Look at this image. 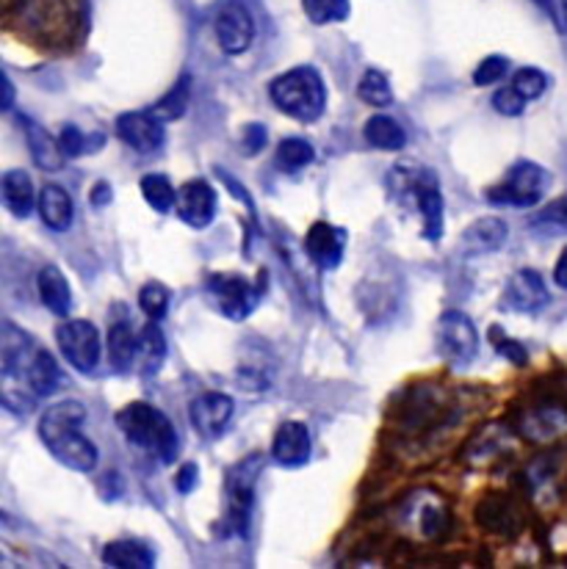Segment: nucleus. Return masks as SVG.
Masks as SVG:
<instances>
[{"instance_id":"f257e3e1","label":"nucleus","mask_w":567,"mask_h":569,"mask_svg":"<svg viewBox=\"0 0 567 569\" xmlns=\"http://www.w3.org/2000/svg\"><path fill=\"white\" fill-rule=\"evenodd\" d=\"M87 423V407L81 401L50 403L39 418V437L48 451L59 459L64 468L76 473H92L98 468V446L83 435Z\"/></svg>"},{"instance_id":"f03ea898","label":"nucleus","mask_w":567,"mask_h":569,"mask_svg":"<svg viewBox=\"0 0 567 569\" xmlns=\"http://www.w3.org/2000/svg\"><path fill=\"white\" fill-rule=\"evenodd\" d=\"M269 97L297 122H319L327 111V87L314 67H294L269 83Z\"/></svg>"},{"instance_id":"7ed1b4c3","label":"nucleus","mask_w":567,"mask_h":569,"mask_svg":"<svg viewBox=\"0 0 567 569\" xmlns=\"http://www.w3.org/2000/svg\"><path fill=\"white\" fill-rule=\"evenodd\" d=\"M117 426L133 446L156 453L161 462H175L178 457V431L169 423L167 415L156 409L152 403L133 401L117 412Z\"/></svg>"},{"instance_id":"20e7f679","label":"nucleus","mask_w":567,"mask_h":569,"mask_svg":"<svg viewBox=\"0 0 567 569\" xmlns=\"http://www.w3.org/2000/svg\"><path fill=\"white\" fill-rule=\"evenodd\" d=\"M554 178L546 167L535 161H518L507 172V178L487 191V199L501 208H535L543 202L548 189H551Z\"/></svg>"},{"instance_id":"39448f33","label":"nucleus","mask_w":567,"mask_h":569,"mask_svg":"<svg viewBox=\"0 0 567 569\" xmlns=\"http://www.w3.org/2000/svg\"><path fill=\"white\" fill-rule=\"evenodd\" d=\"M59 351L78 373H92L98 368L100 355H103V340H100L98 327L83 318H70L56 329Z\"/></svg>"},{"instance_id":"423d86ee","label":"nucleus","mask_w":567,"mask_h":569,"mask_svg":"<svg viewBox=\"0 0 567 569\" xmlns=\"http://www.w3.org/2000/svg\"><path fill=\"white\" fill-rule=\"evenodd\" d=\"M260 470H263V457L252 453L243 462H238L230 470V476H227V522H230L236 533H247Z\"/></svg>"},{"instance_id":"0eeeda50","label":"nucleus","mask_w":567,"mask_h":569,"mask_svg":"<svg viewBox=\"0 0 567 569\" xmlns=\"http://www.w3.org/2000/svg\"><path fill=\"white\" fill-rule=\"evenodd\" d=\"M438 349L454 366H468L479 355V332L459 310H446L438 321Z\"/></svg>"},{"instance_id":"6e6552de","label":"nucleus","mask_w":567,"mask_h":569,"mask_svg":"<svg viewBox=\"0 0 567 569\" xmlns=\"http://www.w3.org/2000/svg\"><path fill=\"white\" fill-rule=\"evenodd\" d=\"M208 296L222 316L230 321H243L258 307L260 288L238 274H213L208 280Z\"/></svg>"},{"instance_id":"1a4fd4ad","label":"nucleus","mask_w":567,"mask_h":569,"mask_svg":"<svg viewBox=\"0 0 567 569\" xmlns=\"http://www.w3.org/2000/svg\"><path fill=\"white\" fill-rule=\"evenodd\" d=\"M255 39L252 11L243 0H225L217 11V42L227 56L247 53Z\"/></svg>"},{"instance_id":"9d476101","label":"nucleus","mask_w":567,"mask_h":569,"mask_svg":"<svg viewBox=\"0 0 567 569\" xmlns=\"http://www.w3.org/2000/svg\"><path fill=\"white\" fill-rule=\"evenodd\" d=\"M180 219L195 230H206L213 219H217L219 199L213 186L208 180H189L183 189L178 191V202H175Z\"/></svg>"},{"instance_id":"9b49d317","label":"nucleus","mask_w":567,"mask_h":569,"mask_svg":"<svg viewBox=\"0 0 567 569\" xmlns=\"http://www.w3.org/2000/svg\"><path fill=\"white\" fill-rule=\"evenodd\" d=\"M39 346L17 323L0 321V379H22Z\"/></svg>"},{"instance_id":"f8f14e48","label":"nucleus","mask_w":567,"mask_h":569,"mask_svg":"<svg viewBox=\"0 0 567 569\" xmlns=\"http://www.w3.org/2000/svg\"><path fill=\"white\" fill-rule=\"evenodd\" d=\"M232 409H236V403L225 392H202L200 398L191 401L189 420L206 440H219L232 420Z\"/></svg>"},{"instance_id":"ddd939ff","label":"nucleus","mask_w":567,"mask_h":569,"mask_svg":"<svg viewBox=\"0 0 567 569\" xmlns=\"http://www.w3.org/2000/svg\"><path fill=\"white\" fill-rule=\"evenodd\" d=\"M117 136L136 152H156L161 150L167 130L152 111H130L117 119Z\"/></svg>"},{"instance_id":"4468645a","label":"nucleus","mask_w":567,"mask_h":569,"mask_svg":"<svg viewBox=\"0 0 567 569\" xmlns=\"http://www.w3.org/2000/svg\"><path fill=\"white\" fill-rule=\"evenodd\" d=\"M548 301L551 293L535 269H518L504 288V307L515 312H540Z\"/></svg>"},{"instance_id":"2eb2a0df","label":"nucleus","mask_w":567,"mask_h":569,"mask_svg":"<svg viewBox=\"0 0 567 569\" xmlns=\"http://www.w3.org/2000/svg\"><path fill=\"white\" fill-rule=\"evenodd\" d=\"M344 249L346 230H340L336 224H327V221H316L308 230V236H305V252L321 271L336 269L340 258H344Z\"/></svg>"},{"instance_id":"dca6fc26","label":"nucleus","mask_w":567,"mask_h":569,"mask_svg":"<svg viewBox=\"0 0 567 569\" xmlns=\"http://www.w3.org/2000/svg\"><path fill=\"white\" fill-rule=\"evenodd\" d=\"M271 459L280 468H302L310 459V431L299 420H286L271 440Z\"/></svg>"},{"instance_id":"f3484780","label":"nucleus","mask_w":567,"mask_h":569,"mask_svg":"<svg viewBox=\"0 0 567 569\" xmlns=\"http://www.w3.org/2000/svg\"><path fill=\"white\" fill-rule=\"evenodd\" d=\"M410 191L416 197L418 213H421L424 238L435 241V238L444 236V193H440L432 174H427V180H412Z\"/></svg>"},{"instance_id":"a211bd4d","label":"nucleus","mask_w":567,"mask_h":569,"mask_svg":"<svg viewBox=\"0 0 567 569\" xmlns=\"http://www.w3.org/2000/svg\"><path fill=\"white\" fill-rule=\"evenodd\" d=\"M509 230L507 221H501L498 216H485V219H476L468 230L459 238V247L465 254H487L496 252L507 243Z\"/></svg>"},{"instance_id":"6ab92c4d","label":"nucleus","mask_w":567,"mask_h":569,"mask_svg":"<svg viewBox=\"0 0 567 569\" xmlns=\"http://www.w3.org/2000/svg\"><path fill=\"white\" fill-rule=\"evenodd\" d=\"M22 381H26L28 390H31L37 398H50V396H56L61 387H64L67 377H64V371H61L59 362L53 360V355H50V351L37 349V355H33L31 362H28Z\"/></svg>"},{"instance_id":"aec40b11","label":"nucleus","mask_w":567,"mask_h":569,"mask_svg":"<svg viewBox=\"0 0 567 569\" xmlns=\"http://www.w3.org/2000/svg\"><path fill=\"white\" fill-rule=\"evenodd\" d=\"M22 130H26V144L28 150H31V158L37 161V167L44 169V172H59L67 163V156L61 152L59 139H53V136H50L42 124L33 122V119H22Z\"/></svg>"},{"instance_id":"412c9836","label":"nucleus","mask_w":567,"mask_h":569,"mask_svg":"<svg viewBox=\"0 0 567 569\" xmlns=\"http://www.w3.org/2000/svg\"><path fill=\"white\" fill-rule=\"evenodd\" d=\"M37 208H39V216H42L44 227H50L53 232H67L72 227V219H76V204H72V197L56 183L44 186L37 199Z\"/></svg>"},{"instance_id":"4be33fe9","label":"nucleus","mask_w":567,"mask_h":569,"mask_svg":"<svg viewBox=\"0 0 567 569\" xmlns=\"http://www.w3.org/2000/svg\"><path fill=\"white\" fill-rule=\"evenodd\" d=\"M37 290L42 305L48 307L53 316L67 318L72 310V290L67 277L61 274L59 266H44L42 271L37 274Z\"/></svg>"},{"instance_id":"5701e85b","label":"nucleus","mask_w":567,"mask_h":569,"mask_svg":"<svg viewBox=\"0 0 567 569\" xmlns=\"http://www.w3.org/2000/svg\"><path fill=\"white\" fill-rule=\"evenodd\" d=\"M103 565L119 569H150L156 567V553L141 539H117L103 548Z\"/></svg>"},{"instance_id":"b1692460","label":"nucleus","mask_w":567,"mask_h":569,"mask_svg":"<svg viewBox=\"0 0 567 569\" xmlns=\"http://www.w3.org/2000/svg\"><path fill=\"white\" fill-rule=\"evenodd\" d=\"M3 199L6 208L17 219H28L31 210L37 208V193H33V180L26 169H11L3 178Z\"/></svg>"},{"instance_id":"393cba45","label":"nucleus","mask_w":567,"mask_h":569,"mask_svg":"<svg viewBox=\"0 0 567 569\" xmlns=\"http://www.w3.org/2000/svg\"><path fill=\"white\" fill-rule=\"evenodd\" d=\"M167 360V338H163L158 321H150L139 335V355H136V371L152 377Z\"/></svg>"},{"instance_id":"a878e982","label":"nucleus","mask_w":567,"mask_h":569,"mask_svg":"<svg viewBox=\"0 0 567 569\" xmlns=\"http://www.w3.org/2000/svg\"><path fill=\"white\" fill-rule=\"evenodd\" d=\"M362 136H366L368 144L385 152H396L407 144V130L388 113H377V117L368 119L362 124Z\"/></svg>"},{"instance_id":"bb28decb","label":"nucleus","mask_w":567,"mask_h":569,"mask_svg":"<svg viewBox=\"0 0 567 569\" xmlns=\"http://www.w3.org/2000/svg\"><path fill=\"white\" fill-rule=\"evenodd\" d=\"M136 355H139V338L128 323H113L109 332V360L119 373L136 368Z\"/></svg>"},{"instance_id":"cd10ccee","label":"nucleus","mask_w":567,"mask_h":569,"mask_svg":"<svg viewBox=\"0 0 567 569\" xmlns=\"http://www.w3.org/2000/svg\"><path fill=\"white\" fill-rule=\"evenodd\" d=\"M314 158H316L314 144L305 139H299V136H294V139L280 141L275 161H277V169H280V172L294 174V172H302L305 167H310V163H314Z\"/></svg>"},{"instance_id":"c85d7f7f","label":"nucleus","mask_w":567,"mask_h":569,"mask_svg":"<svg viewBox=\"0 0 567 569\" xmlns=\"http://www.w3.org/2000/svg\"><path fill=\"white\" fill-rule=\"evenodd\" d=\"M189 102H191V78L183 76L167 94L161 97V100L156 102V108H150V111L156 113L161 122H175V119L183 117Z\"/></svg>"},{"instance_id":"c756f323","label":"nucleus","mask_w":567,"mask_h":569,"mask_svg":"<svg viewBox=\"0 0 567 569\" xmlns=\"http://www.w3.org/2000/svg\"><path fill=\"white\" fill-rule=\"evenodd\" d=\"M141 197L158 213H169V210H175V202H178V191L169 183L167 174H145L141 178Z\"/></svg>"},{"instance_id":"7c9ffc66","label":"nucleus","mask_w":567,"mask_h":569,"mask_svg":"<svg viewBox=\"0 0 567 569\" xmlns=\"http://www.w3.org/2000/svg\"><path fill=\"white\" fill-rule=\"evenodd\" d=\"M357 94H360L362 102L374 108H385L394 102V89H390V81L385 78V72L379 70H366V76L357 83Z\"/></svg>"},{"instance_id":"2f4dec72","label":"nucleus","mask_w":567,"mask_h":569,"mask_svg":"<svg viewBox=\"0 0 567 569\" xmlns=\"http://www.w3.org/2000/svg\"><path fill=\"white\" fill-rule=\"evenodd\" d=\"M302 9L314 26H330V22H344L349 17V0H302Z\"/></svg>"},{"instance_id":"473e14b6","label":"nucleus","mask_w":567,"mask_h":569,"mask_svg":"<svg viewBox=\"0 0 567 569\" xmlns=\"http://www.w3.org/2000/svg\"><path fill=\"white\" fill-rule=\"evenodd\" d=\"M139 307L150 321H161L169 310V290L161 282H147L139 290Z\"/></svg>"},{"instance_id":"72a5a7b5","label":"nucleus","mask_w":567,"mask_h":569,"mask_svg":"<svg viewBox=\"0 0 567 569\" xmlns=\"http://www.w3.org/2000/svg\"><path fill=\"white\" fill-rule=\"evenodd\" d=\"M513 87L518 89V94H524L526 100H540L548 92V76L537 67H520L513 76Z\"/></svg>"},{"instance_id":"f704fd0d","label":"nucleus","mask_w":567,"mask_h":569,"mask_svg":"<svg viewBox=\"0 0 567 569\" xmlns=\"http://www.w3.org/2000/svg\"><path fill=\"white\" fill-rule=\"evenodd\" d=\"M507 72H509V59H504V56H487V59L476 67L474 83L476 87H493V83L501 81Z\"/></svg>"},{"instance_id":"c9c22d12","label":"nucleus","mask_w":567,"mask_h":569,"mask_svg":"<svg viewBox=\"0 0 567 569\" xmlns=\"http://www.w3.org/2000/svg\"><path fill=\"white\" fill-rule=\"evenodd\" d=\"M526 97L518 94V89L515 87H507V89H498L496 94H493V108H496L501 117H520L526 108Z\"/></svg>"},{"instance_id":"e433bc0d","label":"nucleus","mask_w":567,"mask_h":569,"mask_svg":"<svg viewBox=\"0 0 567 569\" xmlns=\"http://www.w3.org/2000/svg\"><path fill=\"white\" fill-rule=\"evenodd\" d=\"M59 144L67 158H78L83 156V152H89V139L76 128V124H64V130H61L59 136Z\"/></svg>"},{"instance_id":"4c0bfd02","label":"nucleus","mask_w":567,"mask_h":569,"mask_svg":"<svg viewBox=\"0 0 567 569\" xmlns=\"http://www.w3.org/2000/svg\"><path fill=\"white\" fill-rule=\"evenodd\" d=\"M241 144H243V152H247V156H255V152L263 150V147H266V128H263V124H247V128H243Z\"/></svg>"},{"instance_id":"58836bf2","label":"nucleus","mask_w":567,"mask_h":569,"mask_svg":"<svg viewBox=\"0 0 567 569\" xmlns=\"http://www.w3.org/2000/svg\"><path fill=\"white\" fill-rule=\"evenodd\" d=\"M197 483H200V468L191 462L183 465V468L178 470V478H175V487H178V492L189 495Z\"/></svg>"},{"instance_id":"ea45409f","label":"nucleus","mask_w":567,"mask_h":569,"mask_svg":"<svg viewBox=\"0 0 567 569\" xmlns=\"http://www.w3.org/2000/svg\"><path fill=\"white\" fill-rule=\"evenodd\" d=\"M496 351L507 360H513L515 366H526V349L515 340H496Z\"/></svg>"},{"instance_id":"a19ab883","label":"nucleus","mask_w":567,"mask_h":569,"mask_svg":"<svg viewBox=\"0 0 567 569\" xmlns=\"http://www.w3.org/2000/svg\"><path fill=\"white\" fill-rule=\"evenodd\" d=\"M14 100H17L14 83H11V78L0 70V113L11 111V108H14Z\"/></svg>"},{"instance_id":"79ce46f5","label":"nucleus","mask_w":567,"mask_h":569,"mask_svg":"<svg viewBox=\"0 0 567 569\" xmlns=\"http://www.w3.org/2000/svg\"><path fill=\"white\" fill-rule=\"evenodd\" d=\"M111 186L109 183H98L94 186V191H92V204L94 208H106V204L111 202Z\"/></svg>"},{"instance_id":"37998d69","label":"nucleus","mask_w":567,"mask_h":569,"mask_svg":"<svg viewBox=\"0 0 567 569\" xmlns=\"http://www.w3.org/2000/svg\"><path fill=\"white\" fill-rule=\"evenodd\" d=\"M554 282L563 290H567V247L563 249V254H559L557 266H554Z\"/></svg>"},{"instance_id":"c03bdc74","label":"nucleus","mask_w":567,"mask_h":569,"mask_svg":"<svg viewBox=\"0 0 567 569\" xmlns=\"http://www.w3.org/2000/svg\"><path fill=\"white\" fill-rule=\"evenodd\" d=\"M563 17H565V28H567V0H563Z\"/></svg>"},{"instance_id":"a18cd8bd","label":"nucleus","mask_w":567,"mask_h":569,"mask_svg":"<svg viewBox=\"0 0 567 569\" xmlns=\"http://www.w3.org/2000/svg\"><path fill=\"white\" fill-rule=\"evenodd\" d=\"M14 3V0H0V9H6V6H11Z\"/></svg>"}]
</instances>
